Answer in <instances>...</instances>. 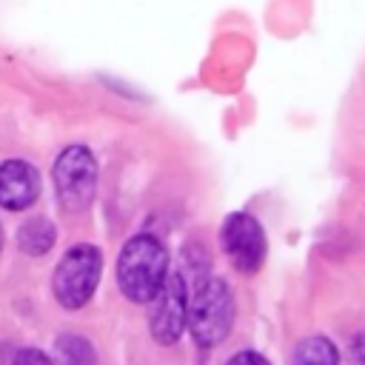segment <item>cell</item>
<instances>
[{"label": "cell", "instance_id": "7c38bea8", "mask_svg": "<svg viewBox=\"0 0 365 365\" xmlns=\"http://www.w3.org/2000/svg\"><path fill=\"white\" fill-rule=\"evenodd\" d=\"M17 359H34V362H48V356L43 351H20Z\"/></svg>", "mask_w": 365, "mask_h": 365}, {"label": "cell", "instance_id": "8fae6325", "mask_svg": "<svg viewBox=\"0 0 365 365\" xmlns=\"http://www.w3.org/2000/svg\"><path fill=\"white\" fill-rule=\"evenodd\" d=\"M351 356H354L356 362H365V331L351 339Z\"/></svg>", "mask_w": 365, "mask_h": 365}, {"label": "cell", "instance_id": "52a82bcc", "mask_svg": "<svg viewBox=\"0 0 365 365\" xmlns=\"http://www.w3.org/2000/svg\"><path fill=\"white\" fill-rule=\"evenodd\" d=\"M40 194V174L23 160H6L0 165V205L9 211L29 208Z\"/></svg>", "mask_w": 365, "mask_h": 365}, {"label": "cell", "instance_id": "ba28073f", "mask_svg": "<svg viewBox=\"0 0 365 365\" xmlns=\"http://www.w3.org/2000/svg\"><path fill=\"white\" fill-rule=\"evenodd\" d=\"M57 240V231L54 225L46 220V217H31L29 222H23V228L17 231V245L31 254V257H40L46 254Z\"/></svg>", "mask_w": 365, "mask_h": 365}, {"label": "cell", "instance_id": "30bf717a", "mask_svg": "<svg viewBox=\"0 0 365 365\" xmlns=\"http://www.w3.org/2000/svg\"><path fill=\"white\" fill-rule=\"evenodd\" d=\"M57 356L63 359V362H77V365H83V362H94V351H91V345L83 339V336H60L57 339Z\"/></svg>", "mask_w": 365, "mask_h": 365}, {"label": "cell", "instance_id": "7a4b0ae2", "mask_svg": "<svg viewBox=\"0 0 365 365\" xmlns=\"http://www.w3.org/2000/svg\"><path fill=\"white\" fill-rule=\"evenodd\" d=\"M234 322V297L231 288L222 279H208L197 288L191 311H188V325L191 336L200 348H214L220 345Z\"/></svg>", "mask_w": 365, "mask_h": 365}, {"label": "cell", "instance_id": "5bb4252c", "mask_svg": "<svg viewBox=\"0 0 365 365\" xmlns=\"http://www.w3.org/2000/svg\"><path fill=\"white\" fill-rule=\"evenodd\" d=\"M0 245H3V231H0Z\"/></svg>", "mask_w": 365, "mask_h": 365}, {"label": "cell", "instance_id": "4fadbf2b", "mask_svg": "<svg viewBox=\"0 0 365 365\" xmlns=\"http://www.w3.org/2000/svg\"><path fill=\"white\" fill-rule=\"evenodd\" d=\"M245 359H251V362H265V356H259V354H248V351L234 356V362H245Z\"/></svg>", "mask_w": 365, "mask_h": 365}, {"label": "cell", "instance_id": "8992f818", "mask_svg": "<svg viewBox=\"0 0 365 365\" xmlns=\"http://www.w3.org/2000/svg\"><path fill=\"white\" fill-rule=\"evenodd\" d=\"M220 242L231 265L242 274H254L265 259V231L251 214H231L222 222Z\"/></svg>", "mask_w": 365, "mask_h": 365}, {"label": "cell", "instance_id": "9c48e42d", "mask_svg": "<svg viewBox=\"0 0 365 365\" xmlns=\"http://www.w3.org/2000/svg\"><path fill=\"white\" fill-rule=\"evenodd\" d=\"M294 362H339V354L336 348L331 345V339L325 336H311V339H302L294 351Z\"/></svg>", "mask_w": 365, "mask_h": 365}, {"label": "cell", "instance_id": "277c9868", "mask_svg": "<svg viewBox=\"0 0 365 365\" xmlns=\"http://www.w3.org/2000/svg\"><path fill=\"white\" fill-rule=\"evenodd\" d=\"M54 188L66 211H86L97 188V163L94 154L83 145L66 148L54 163Z\"/></svg>", "mask_w": 365, "mask_h": 365}, {"label": "cell", "instance_id": "3957f363", "mask_svg": "<svg viewBox=\"0 0 365 365\" xmlns=\"http://www.w3.org/2000/svg\"><path fill=\"white\" fill-rule=\"evenodd\" d=\"M100 271H103V257L94 245L68 248V254L60 259V265L54 271L57 302L63 308H83L100 282Z\"/></svg>", "mask_w": 365, "mask_h": 365}, {"label": "cell", "instance_id": "6da1fadb", "mask_svg": "<svg viewBox=\"0 0 365 365\" xmlns=\"http://www.w3.org/2000/svg\"><path fill=\"white\" fill-rule=\"evenodd\" d=\"M165 274H168V254L157 237L140 234L123 245L117 259V282L131 302H148L163 285Z\"/></svg>", "mask_w": 365, "mask_h": 365}, {"label": "cell", "instance_id": "5b68a950", "mask_svg": "<svg viewBox=\"0 0 365 365\" xmlns=\"http://www.w3.org/2000/svg\"><path fill=\"white\" fill-rule=\"evenodd\" d=\"M151 302V336L160 345H174L188 322V299H185V282L180 274H165L163 285L157 294L148 299Z\"/></svg>", "mask_w": 365, "mask_h": 365}]
</instances>
